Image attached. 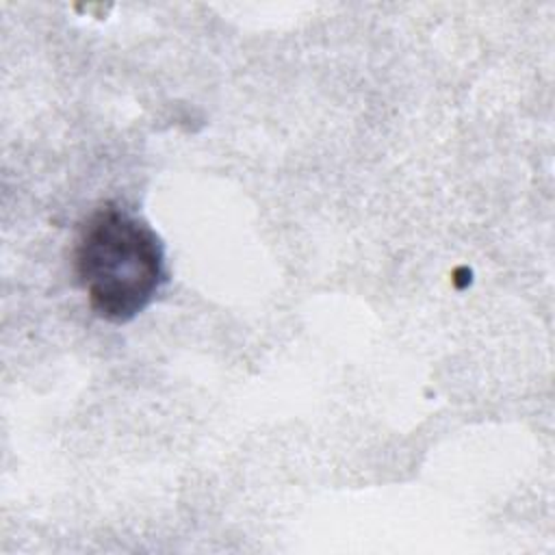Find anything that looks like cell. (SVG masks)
I'll return each mask as SVG.
<instances>
[{"label": "cell", "instance_id": "6da1fadb", "mask_svg": "<svg viewBox=\"0 0 555 555\" xmlns=\"http://www.w3.org/2000/svg\"><path fill=\"white\" fill-rule=\"evenodd\" d=\"M74 269L91 310L108 323H126L156 297L165 280V249L147 221L104 204L80 225Z\"/></svg>", "mask_w": 555, "mask_h": 555}]
</instances>
